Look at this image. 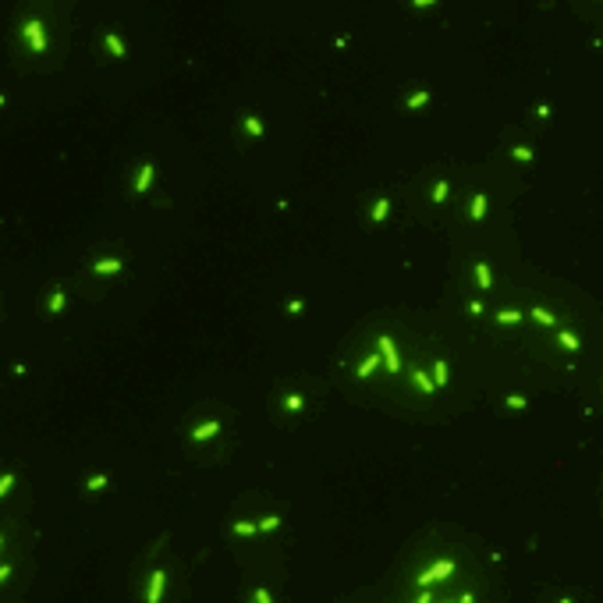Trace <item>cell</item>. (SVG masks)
<instances>
[{"label": "cell", "mask_w": 603, "mask_h": 603, "mask_svg": "<svg viewBox=\"0 0 603 603\" xmlns=\"http://www.w3.org/2000/svg\"><path fill=\"white\" fill-rule=\"evenodd\" d=\"M376 351L383 355L387 373H390V376H397V373H401V355H397V348H394V337H390V334H380V337H376Z\"/></svg>", "instance_id": "1"}, {"label": "cell", "mask_w": 603, "mask_h": 603, "mask_svg": "<svg viewBox=\"0 0 603 603\" xmlns=\"http://www.w3.org/2000/svg\"><path fill=\"white\" fill-rule=\"evenodd\" d=\"M454 568H458V564H454L451 557H447V561H437L430 571H422V575H419V586H426V589H430L433 582H444L447 575H454Z\"/></svg>", "instance_id": "2"}, {"label": "cell", "mask_w": 603, "mask_h": 603, "mask_svg": "<svg viewBox=\"0 0 603 603\" xmlns=\"http://www.w3.org/2000/svg\"><path fill=\"white\" fill-rule=\"evenodd\" d=\"M412 383H415V390H419L422 397L437 394V380H433V373H426L422 366H412Z\"/></svg>", "instance_id": "3"}, {"label": "cell", "mask_w": 603, "mask_h": 603, "mask_svg": "<svg viewBox=\"0 0 603 603\" xmlns=\"http://www.w3.org/2000/svg\"><path fill=\"white\" fill-rule=\"evenodd\" d=\"M25 36H29V43H32V54H43V50H46V32H43V18H32V21L25 25Z\"/></svg>", "instance_id": "4"}, {"label": "cell", "mask_w": 603, "mask_h": 603, "mask_svg": "<svg viewBox=\"0 0 603 603\" xmlns=\"http://www.w3.org/2000/svg\"><path fill=\"white\" fill-rule=\"evenodd\" d=\"M163 586H167V571H163V568H156V571H153V579H149V593H146V603H160V596H163Z\"/></svg>", "instance_id": "5"}, {"label": "cell", "mask_w": 603, "mask_h": 603, "mask_svg": "<svg viewBox=\"0 0 603 603\" xmlns=\"http://www.w3.org/2000/svg\"><path fill=\"white\" fill-rule=\"evenodd\" d=\"M486 217V192H472V203H468V220H483Z\"/></svg>", "instance_id": "6"}, {"label": "cell", "mask_w": 603, "mask_h": 603, "mask_svg": "<svg viewBox=\"0 0 603 603\" xmlns=\"http://www.w3.org/2000/svg\"><path fill=\"white\" fill-rule=\"evenodd\" d=\"M121 270H124L121 259H99V263H92V273H96V277H114V273H121Z\"/></svg>", "instance_id": "7"}, {"label": "cell", "mask_w": 603, "mask_h": 603, "mask_svg": "<svg viewBox=\"0 0 603 603\" xmlns=\"http://www.w3.org/2000/svg\"><path fill=\"white\" fill-rule=\"evenodd\" d=\"M380 362H383V355H380V351H373V355H362V362H359V369H355V376H359V380L373 376V369H376Z\"/></svg>", "instance_id": "8"}, {"label": "cell", "mask_w": 603, "mask_h": 603, "mask_svg": "<svg viewBox=\"0 0 603 603\" xmlns=\"http://www.w3.org/2000/svg\"><path fill=\"white\" fill-rule=\"evenodd\" d=\"M472 277H475V284H479L483 291H490V288H493V273H490V266H486V263H472Z\"/></svg>", "instance_id": "9"}, {"label": "cell", "mask_w": 603, "mask_h": 603, "mask_svg": "<svg viewBox=\"0 0 603 603\" xmlns=\"http://www.w3.org/2000/svg\"><path fill=\"white\" fill-rule=\"evenodd\" d=\"M433 380H437V387H447V383H451V369H447V359H433Z\"/></svg>", "instance_id": "10"}, {"label": "cell", "mask_w": 603, "mask_h": 603, "mask_svg": "<svg viewBox=\"0 0 603 603\" xmlns=\"http://www.w3.org/2000/svg\"><path fill=\"white\" fill-rule=\"evenodd\" d=\"M149 185H153V163H142V170H139V181H135V195H142V192H149Z\"/></svg>", "instance_id": "11"}, {"label": "cell", "mask_w": 603, "mask_h": 603, "mask_svg": "<svg viewBox=\"0 0 603 603\" xmlns=\"http://www.w3.org/2000/svg\"><path fill=\"white\" fill-rule=\"evenodd\" d=\"M103 46H107L114 57H128V46H124V43H121V36H114V32H107V36H103Z\"/></svg>", "instance_id": "12"}, {"label": "cell", "mask_w": 603, "mask_h": 603, "mask_svg": "<svg viewBox=\"0 0 603 603\" xmlns=\"http://www.w3.org/2000/svg\"><path fill=\"white\" fill-rule=\"evenodd\" d=\"M387 217H390V199L383 195V199H376V203H373V213H369V220H373V224H383Z\"/></svg>", "instance_id": "13"}, {"label": "cell", "mask_w": 603, "mask_h": 603, "mask_svg": "<svg viewBox=\"0 0 603 603\" xmlns=\"http://www.w3.org/2000/svg\"><path fill=\"white\" fill-rule=\"evenodd\" d=\"M68 305V295H64V288H54L50 291V298H46V312H61Z\"/></svg>", "instance_id": "14"}, {"label": "cell", "mask_w": 603, "mask_h": 603, "mask_svg": "<svg viewBox=\"0 0 603 603\" xmlns=\"http://www.w3.org/2000/svg\"><path fill=\"white\" fill-rule=\"evenodd\" d=\"M217 433H220V422L213 419V422H203V426L192 433V440H210V437H217Z\"/></svg>", "instance_id": "15"}, {"label": "cell", "mask_w": 603, "mask_h": 603, "mask_svg": "<svg viewBox=\"0 0 603 603\" xmlns=\"http://www.w3.org/2000/svg\"><path fill=\"white\" fill-rule=\"evenodd\" d=\"M241 128H245V135H248V139H259V135H263V121H259V117H245V121H241Z\"/></svg>", "instance_id": "16"}, {"label": "cell", "mask_w": 603, "mask_h": 603, "mask_svg": "<svg viewBox=\"0 0 603 603\" xmlns=\"http://www.w3.org/2000/svg\"><path fill=\"white\" fill-rule=\"evenodd\" d=\"M532 319H536L539 326H557V319H554V316H550L543 305H532Z\"/></svg>", "instance_id": "17"}, {"label": "cell", "mask_w": 603, "mask_h": 603, "mask_svg": "<svg viewBox=\"0 0 603 603\" xmlns=\"http://www.w3.org/2000/svg\"><path fill=\"white\" fill-rule=\"evenodd\" d=\"M497 323L518 326V323H522V312H518V309H500V312H497Z\"/></svg>", "instance_id": "18"}, {"label": "cell", "mask_w": 603, "mask_h": 603, "mask_svg": "<svg viewBox=\"0 0 603 603\" xmlns=\"http://www.w3.org/2000/svg\"><path fill=\"white\" fill-rule=\"evenodd\" d=\"M426 103H430V92H426V89H422V92H415V96H408V99H405V107H408V110H422V107H426Z\"/></svg>", "instance_id": "19"}, {"label": "cell", "mask_w": 603, "mask_h": 603, "mask_svg": "<svg viewBox=\"0 0 603 603\" xmlns=\"http://www.w3.org/2000/svg\"><path fill=\"white\" fill-rule=\"evenodd\" d=\"M557 341L568 348V351H579V337L571 334V330H557Z\"/></svg>", "instance_id": "20"}, {"label": "cell", "mask_w": 603, "mask_h": 603, "mask_svg": "<svg viewBox=\"0 0 603 603\" xmlns=\"http://www.w3.org/2000/svg\"><path fill=\"white\" fill-rule=\"evenodd\" d=\"M447 192H451V185H447V181H437L430 195H433V203H444V199H447Z\"/></svg>", "instance_id": "21"}, {"label": "cell", "mask_w": 603, "mask_h": 603, "mask_svg": "<svg viewBox=\"0 0 603 603\" xmlns=\"http://www.w3.org/2000/svg\"><path fill=\"white\" fill-rule=\"evenodd\" d=\"M231 532H234V536H252V532H259V525H252V522H234Z\"/></svg>", "instance_id": "22"}, {"label": "cell", "mask_w": 603, "mask_h": 603, "mask_svg": "<svg viewBox=\"0 0 603 603\" xmlns=\"http://www.w3.org/2000/svg\"><path fill=\"white\" fill-rule=\"evenodd\" d=\"M284 405H288V412H302V408H305V397H302V394H288Z\"/></svg>", "instance_id": "23"}, {"label": "cell", "mask_w": 603, "mask_h": 603, "mask_svg": "<svg viewBox=\"0 0 603 603\" xmlns=\"http://www.w3.org/2000/svg\"><path fill=\"white\" fill-rule=\"evenodd\" d=\"M273 529H281V518L277 515H266L263 522H259V532H273Z\"/></svg>", "instance_id": "24"}, {"label": "cell", "mask_w": 603, "mask_h": 603, "mask_svg": "<svg viewBox=\"0 0 603 603\" xmlns=\"http://www.w3.org/2000/svg\"><path fill=\"white\" fill-rule=\"evenodd\" d=\"M511 156H515L518 163H529V160H532V149H529V146H515V149H511Z\"/></svg>", "instance_id": "25"}, {"label": "cell", "mask_w": 603, "mask_h": 603, "mask_svg": "<svg viewBox=\"0 0 603 603\" xmlns=\"http://www.w3.org/2000/svg\"><path fill=\"white\" fill-rule=\"evenodd\" d=\"M11 486H14V472H4V479H0V497H7Z\"/></svg>", "instance_id": "26"}, {"label": "cell", "mask_w": 603, "mask_h": 603, "mask_svg": "<svg viewBox=\"0 0 603 603\" xmlns=\"http://www.w3.org/2000/svg\"><path fill=\"white\" fill-rule=\"evenodd\" d=\"M256 603H273V596H270L266 586H256Z\"/></svg>", "instance_id": "27"}, {"label": "cell", "mask_w": 603, "mask_h": 603, "mask_svg": "<svg viewBox=\"0 0 603 603\" xmlns=\"http://www.w3.org/2000/svg\"><path fill=\"white\" fill-rule=\"evenodd\" d=\"M103 486H107V475H103V472H99V475H92V479H89V490H103Z\"/></svg>", "instance_id": "28"}, {"label": "cell", "mask_w": 603, "mask_h": 603, "mask_svg": "<svg viewBox=\"0 0 603 603\" xmlns=\"http://www.w3.org/2000/svg\"><path fill=\"white\" fill-rule=\"evenodd\" d=\"M508 408H525V397H522V394H511V397H508Z\"/></svg>", "instance_id": "29"}, {"label": "cell", "mask_w": 603, "mask_h": 603, "mask_svg": "<svg viewBox=\"0 0 603 603\" xmlns=\"http://www.w3.org/2000/svg\"><path fill=\"white\" fill-rule=\"evenodd\" d=\"M465 309H468V316H483V302H468Z\"/></svg>", "instance_id": "30"}, {"label": "cell", "mask_w": 603, "mask_h": 603, "mask_svg": "<svg viewBox=\"0 0 603 603\" xmlns=\"http://www.w3.org/2000/svg\"><path fill=\"white\" fill-rule=\"evenodd\" d=\"M305 309V302L302 298H288V312H302Z\"/></svg>", "instance_id": "31"}, {"label": "cell", "mask_w": 603, "mask_h": 603, "mask_svg": "<svg viewBox=\"0 0 603 603\" xmlns=\"http://www.w3.org/2000/svg\"><path fill=\"white\" fill-rule=\"evenodd\" d=\"M415 603H433V593L426 589V593H422V596H419V600H415Z\"/></svg>", "instance_id": "32"}, {"label": "cell", "mask_w": 603, "mask_h": 603, "mask_svg": "<svg viewBox=\"0 0 603 603\" xmlns=\"http://www.w3.org/2000/svg\"><path fill=\"white\" fill-rule=\"evenodd\" d=\"M430 4H437V0H412V7H430Z\"/></svg>", "instance_id": "33"}, {"label": "cell", "mask_w": 603, "mask_h": 603, "mask_svg": "<svg viewBox=\"0 0 603 603\" xmlns=\"http://www.w3.org/2000/svg\"><path fill=\"white\" fill-rule=\"evenodd\" d=\"M458 603H475V596H472V593H465V596H461Z\"/></svg>", "instance_id": "34"}, {"label": "cell", "mask_w": 603, "mask_h": 603, "mask_svg": "<svg viewBox=\"0 0 603 603\" xmlns=\"http://www.w3.org/2000/svg\"><path fill=\"white\" fill-rule=\"evenodd\" d=\"M561 603H571V600H568V596H561Z\"/></svg>", "instance_id": "35"}]
</instances>
